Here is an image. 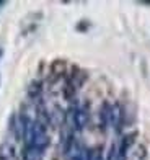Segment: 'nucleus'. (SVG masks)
Returning <instances> with one entry per match:
<instances>
[{"label":"nucleus","instance_id":"7","mask_svg":"<svg viewBox=\"0 0 150 160\" xmlns=\"http://www.w3.org/2000/svg\"><path fill=\"white\" fill-rule=\"evenodd\" d=\"M145 155H147V152H145L144 145H137V147H134V150H132V160H144Z\"/></svg>","mask_w":150,"mask_h":160},{"label":"nucleus","instance_id":"3","mask_svg":"<svg viewBox=\"0 0 150 160\" xmlns=\"http://www.w3.org/2000/svg\"><path fill=\"white\" fill-rule=\"evenodd\" d=\"M121 121H123V108L118 103H113L111 105V128L119 129Z\"/></svg>","mask_w":150,"mask_h":160},{"label":"nucleus","instance_id":"5","mask_svg":"<svg viewBox=\"0 0 150 160\" xmlns=\"http://www.w3.org/2000/svg\"><path fill=\"white\" fill-rule=\"evenodd\" d=\"M0 160H17V154H15V147L12 144L5 142L0 145Z\"/></svg>","mask_w":150,"mask_h":160},{"label":"nucleus","instance_id":"6","mask_svg":"<svg viewBox=\"0 0 150 160\" xmlns=\"http://www.w3.org/2000/svg\"><path fill=\"white\" fill-rule=\"evenodd\" d=\"M23 160H42V152L31 147V145H25L23 149Z\"/></svg>","mask_w":150,"mask_h":160},{"label":"nucleus","instance_id":"1","mask_svg":"<svg viewBox=\"0 0 150 160\" xmlns=\"http://www.w3.org/2000/svg\"><path fill=\"white\" fill-rule=\"evenodd\" d=\"M88 119H90V108H88V105L87 103H82V105L74 103L67 110L64 122L67 124L69 132L75 134V132H80V131H83L85 128H87Z\"/></svg>","mask_w":150,"mask_h":160},{"label":"nucleus","instance_id":"8","mask_svg":"<svg viewBox=\"0 0 150 160\" xmlns=\"http://www.w3.org/2000/svg\"><path fill=\"white\" fill-rule=\"evenodd\" d=\"M2 54H3V51H2V49H0V57H2Z\"/></svg>","mask_w":150,"mask_h":160},{"label":"nucleus","instance_id":"4","mask_svg":"<svg viewBox=\"0 0 150 160\" xmlns=\"http://www.w3.org/2000/svg\"><path fill=\"white\" fill-rule=\"evenodd\" d=\"M101 155H103L101 147H91V149L85 147L80 155V160H101Z\"/></svg>","mask_w":150,"mask_h":160},{"label":"nucleus","instance_id":"2","mask_svg":"<svg viewBox=\"0 0 150 160\" xmlns=\"http://www.w3.org/2000/svg\"><path fill=\"white\" fill-rule=\"evenodd\" d=\"M99 126L103 131L111 128V103H103L99 110Z\"/></svg>","mask_w":150,"mask_h":160}]
</instances>
